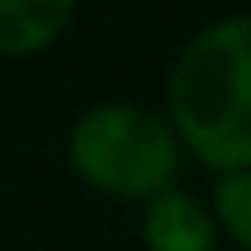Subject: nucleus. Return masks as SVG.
<instances>
[{"instance_id":"3","label":"nucleus","mask_w":251,"mask_h":251,"mask_svg":"<svg viewBox=\"0 0 251 251\" xmlns=\"http://www.w3.org/2000/svg\"><path fill=\"white\" fill-rule=\"evenodd\" d=\"M138 239H143V251H214L218 226L197 193L163 188L159 197L143 201Z\"/></svg>"},{"instance_id":"4","label":"nucleus","mask_w":251,"mask_h":251,"mask_svg":"<svg viewBox=\"0 0 251 251\" xmlns=\"http://www.w3.org/2000/svg\"><path fill=\"white\" fill-rule=\"evenodd\" d=\"M75 0H0V59L42 54L72 25Z\"/></svg>"},{"instance_id":"2","label":"nucleus","mask_w":251,"mask_h":251,"mask_svg":"<svg viewBox=\"0 0 251 251\" xmlns=\"http://www.w3.org/2000/svg\"><path fill=\"white\" fill-rule=\"evenodd\" d=\"M67 163L92 193L143 205L176 188L184 147L163 113L134 100H100L72 122Z\"/></svg>"},{"instance_id":"1","label":"nucleus","mask_w":251,"mask_h":251,"mask_svg":"<svg viewBox=\"0 0 251 251\" xmlns=\"http://www.w3.org/2000/svg\"><path fill=\"white\" fill-rule=\"evenodd\" d=\"M163 117L184 155L214 176L251 168V13L222 17L180 46Z\"/></svg>"},{"instance_id":"5","label":"nucleus","mask_w":251,"mask_h":251,"mask_svg":"<svg viewBox=\"0 0 251 251\" xmlns=\"http://www.w3.org/2000/svg\"><path fill=\"white\" fill-rule=\"evenodd\" d=\"M205 205L214 214L218 239H230L239 251H251V168L214 176Z\"/></svg>"}]
</instances>
